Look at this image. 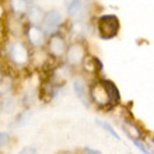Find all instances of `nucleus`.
Wrapping results in <instances>:
<instances>
[{
	"label": "nucleus",
	"instance_id": "f257e3e1",
	"mask_svg": "<svg viewBox=\"0 0 154 154\" xmlns=\"http://www.w3.org/2000/svg\"><path fill=\"white\" fill-rule=\"evenodd\" d=\"M119 29V21L115 16H102L98 18V32L104 39L114 38Z\"/></svg>",
	"mask_w": 154,
	"mask_h": 154
},
{
	"label": "nucleus",
	"instance_id": "f03ea898",
	"mask_svg": "<svg viewBox=\"0 0 154 154\" xmlns=\"http://www.w3.org/2000/svg\"><path fill=\"white\" fill-rule=\"evenodd\" d=\"M90 97L93 98V101L95 102L98 106H101V108L111 105L109 95H108V91H106L102 80L95 83V84L91 87V94H90Z\"/></svg>",
	"mask_w": 154,
	"mask_h": 154
},
{
	"label": "nucleus",
	"instance_id": "7ed1b4c3",
	"mask_svg": "<svg viewBox=\"0 0 154 154\" xmlns=\"http://www.w3.org/2000/svg\"><path fill=\"white\" fill-rule=\"evenodd\" d=\"M85 59V48L80 42L72 45L67 51V62L70 65H79Z\"/></svg>",
	"mask_w": 154,
	"mask_h": 154
},
{
	"label": "nucleus",
	"instance_id": "20e7f679",
	"mask_svg": "<svg viewBox=\"0 0 154 154\" xmlns=\"http://www.w3.org/2000/svg\"><path fill=\"white\" fill-rule=\"evenodd\" d=\"M62 23V16L59 11H49L45 14V18L42 21V25H44V31L46 32H52L59 27V24Z\"/></svg>",
	"mask_w": 154,
	"mask_h": 154
},
{
	"label": "nucleus",
	"instance_id": "39448f33",
	"mask_svg": "<svg viewBox=\"0 0 154 154\" xmlns=\"http://www.w3.org/2000/svg\"><path fill=\"white\" fill-rule=\"evenodd\" d=\"M49 51L53 56H60L65 52V39L60 37V35H52L51 39H49Z\"/></svg>",
	"mask_w": 154,
	"mask_h": 154
},
{
	"label": "nucleus",
	"instance_id": "423d86ee",
	"mask_svg": "<svg viewBox=\"0 0 154 154\" xmlns=\"http://www.w3.org/2000/svg\"><path fill=\"white\" fill-rule=\"evenodd\" d=\"M11 57L14 59L16 63L18 65H24L25 62L28 60V52L27 49L24 48L23 44H16L11 49Z\"/></svg>",
	"mask_w": 154,
	"mask_h": 154
},
{
	"label": "nucleus",
	"instance_id": "0eeeda50",
	"mask_svg": "<svg viewBox=\"0 0 154 154\" xmlns=\"http://www.w3.org/2000/svg\"><path fill=\"white\" fill-rule=\"evenodd\" d=\"M73 88L76 91V94L79 95V98L81 100V102L84 104V105L88 106L90 102H88V97H87V93H85V84L84 81L81 80V79H76L73 83Z\"/></svg>",
	"mask_w": 154,
	"mask_h": 154
},
{
	"label": "nucleus",
	"instance_id": "6e6552de",
	"mask_svg": "<svg viewBox=\"0 0 154 154\" xmlns=\"http://www.w3.org/2000/svg\"><path fill=\"white\" fill-rule=\"evenodd\" d=\"M28 39L31 41L32 45H41L44 42V32L41 31V28H38L37 25H31L27 31Z\"/></svg>",
	"mask_w": 154,
	"mask_h": 154
},
{
	"label": "nucleus",
	"instance_id": "1a4fd4ad",
	"mask_svg": "<svg viewBox=\"0 0 154 154\" xmlns=\"http://www.w3.org/2000/svg\"><path fill=\"white\" fill-rule=\"evenodd\" d=\"M123 130H125V133L128 134L132 140H139V139L143 136L142 130L139 129L134 123H132V122H123Z\"/></svg>",
	"mask_w": 154,
	"mask_h": 154
},
{
	"label": "nucleus",
	"instance_id": "9d476101",
	"mask_svg": "<svg viewBox=\"0 0 154 154\" xmlns=\"http://www.w3.org/2000/svg\"><path fill=\"white\" fill-rule=\"evenodd\" d=\"M102 83H104L106 91H108L111 105H115V104L119 101V90H118L116 85H115L112 81H109V80H102Z\"/></svg>",
	"mask_w": 154,
	"mask_h": 154
},
{
	"label": "nucleus",
	"instance_id": "9b49d317",
	"mask_svg": "<svg viewBox=\"0 0 154 154\" xmlns=\"http://www.w3.org/2000/svg\"><path fill=\"white\" fill-rule=\"evenodd\" d=\"M45 16H44V13H42V10H41L39 7H37V6H34V7L29 8V11H28V20L29 23L32 25H37L39 24L41 21H44Z\"/></svg>",
	"mask_w": 154,
	"mask_h": 154
},
{
	"label": "nucleus",
	"instance_id": "f8f14e48",
	"mask_svg": "<svg viewBox=\"0 0 154 154\" xmlns=\"http://www.w3.org/2000/svg\"><path fill=\"white\" fill-rule=\"evenodd\" d=\"M41 98L45 100V101H49L52 100L55 95H56V87L53 84H44L42 88H41V93H39Z\"/></svg>",
	"mask_w": 154,
	"mask_h": 154
},
{
	"label": "nucleus",
	"instance_id": "ddd939ff",
	"mask_svg": "<svg viewBox=\"0 0 154 154\" xmlns=\"http://www.w3.org/2000/svg\"><path fill=\"white\" fill-rule=\"evenodd\" d=\"M67 10L72 16H80L83 13V0H72Z\"/></svg>",
	"mask_w": 154,
	"mask_h": 154
},
{
	"label": "nucleus",
	"instance_id": "4468645a",
	"mask_svg": "<svg viewBox=\"0 0 154 154\" xmlns=\"http://www.w3.org/2000/svg\"><path fill=\"white\" fill-rule=\"evenodd\" d=\"M95 123H97L98 126H101V128H104V129L106 130V132H108V133L111 134V136H112V137H115L116 139V140H119V134L116 133V132H115L114 130V128H112V126L109 125V123H108V122H104V121H100V119H95Z\"/></svg>",
	"mask_w": 154,
	"mask_h": 154
},
{
	"label": "nucleus",
	"instance_id": "2eb2a0df",
	"mask_svg": "<svg viewBox=\"0 0 154 154\" xmlns=\"http://www.w3.org/2000/svg\"><path fill=\"white\" fill-rule=\"evenodd\" d=\"M27 6L28 3L25 0H11V7L14 8V11L17 13H23L27 10Z\"/></svg>",
	"mask_w": 154,
	"mask_h": 154
},
{
	"label": "nucleus",
	"instance_id": "dca6fc26",
	"mask_svg": "<svg viewBox=\"0 0 154 154\" xmlns=\"http://www.w3.org/2000/svg\"><path fill=\"white\" fill-rule=\"evenodd\" d=\"M10 87H11V80L7 79V77H3V79L0 80V94H2V95L6 94L8 90H10Z\"/></svg>",
	"mask_w": 154,
	"mask_h": 154
},
{
	"label": "nucleus",
	"instance_id": "f3484780",
	"mask_svg": "<svg viewBox=\"0 0 154 154\" xmlns=\"http://www.w3.org/2000/svg\"><path fill=\"white\" fill-rule=\"evenodd\" d=\"M29 116H31V112H29V111H25V112H23V114L18 116V119H17V125H18V126H20V125H24L25 122L28 121L27 118H29Z\"/></svg>",
	"mask_w": 154,
	"mask_h": 154
},
{
	"label": "nucleus",
	"instance_id": "a211bd4d",
	"mask_svg": "<svg viewBox=\"0 0 154 154\" xmlns=\"http://www.w3.org/2000/svg\"><path fill=\"white\" fill-rule=\"evenodd\" d=\"M133 144H134L136 147H137V149H139L140 151H142L143 154H151V153H150V150H149V149H147V147L144 146L143 143L139 142V140H133Z\"/></svg>",
	"mask_w": 154,
	"mask_h": 154
},
{
	"label": "nucleus",
	"instance_id": "6ab92c4d",
	"mask_svg": "<svg viewBox=\"0 0 154 154\" xmlns=\"http://www.w3.org/2000/svg\"><path fill=\"white\" fill-rule=\"evenodd\" d=\"M8 140H10V137H8L7 133H4V132H0V147L6 146L8 143Z\"/></svg>",
	"mask_w": 154,
	"mask_h": 154
},
{
	"label": "nucleus",
	"instance_id": "aec40b11",
	"mask_svg": "<svg viewBox=\"0 0 154 154\" xmlns=\"http://www.w3.org/2000/svg\"><path fill=\"white\" fill-rule=\"evenodd\" d=\"M18 154H37V149H35V147H31V146L24 147Z\"/></svg>",
	"mask_w": 154,
	"mask_h": 154
},
{
	"label": "nucleus",
	"instance_id": "412c9836",
	"mask_svg": "<svg viewBox=\"0 0 154 154\" xmlns=\"http://www.w3.org/2000/svg\"><path fill=\"white\" fill-rule=\"evenodd\" d=\"M84 151H87L88 154H101L98 150H94V149H91V147H85L84 149Z\"/></svg>",
	"mask_w": 154,
	"mask_h": 154
},
{
	"label": "nucleus",
	"instance_id": "4be33fe9",
	"mask_svg": "<svg viewBox=\"0 0 154 154\" xmlns=\"http://www.w3.org/2000/svg\"><path fill=\"white\" fill-rule=\"evenodd\" d=\"M25 2H27V3H32V0H25Z\"/></svg>",
	"mask_w": 154,
	"mask_h": 154
}]
</instances>
